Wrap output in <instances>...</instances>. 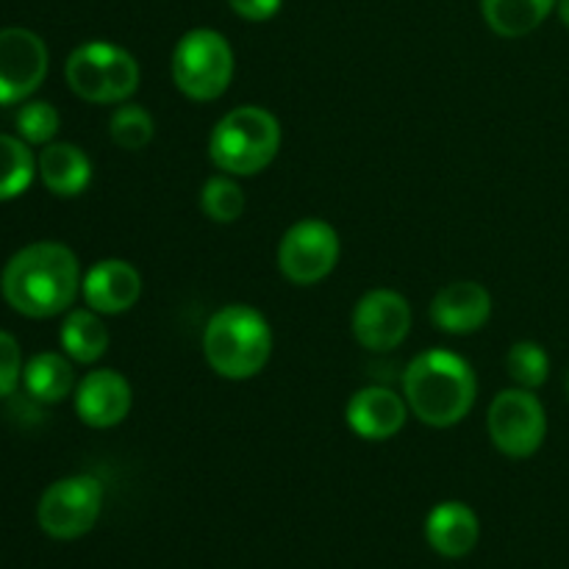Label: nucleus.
<instances>
[{"label":"nucleus","instance_id":"1","mask_svg":"<svg viewBox=\"0 0 569 569\" xmlns=\"http://www.w3.org/2000/svg\"><path fill=\"white\" fill-rule=\"evenodd\" d=\"M81 283V264L67 244L33 242L6 261L0 292L17 315L50 320L72 309Z\"/></svg>","mask_w":569,"mask_h":569},{"label":"nucleus","instance_id":"2","mask_svg":"<svg viewBox=\"0 0 569 569\" xmlns=\"http://www.w3.org/2000/svg\"><path fill=\"white\" fill-rule=\"evenodd\" d=\"M403 398L420 422L431 428H453L476 406L478 378L470 361L459 353L431 348L415 356L406 367Z\"/></svg>","mask_w":569,"mask_h":569},{"label":"nucleus","instance_id":"3","mask_svg":"<svg viewBox=\"0 0 569 569\" xmlns=\"http://www.w3.org/2000/svg\"><path fill=\"white\" fill-rule=\"evenodd\" d=\"M203 356L228 381H250L272 356V328L253 306L231 303L214 311L203 331Z\"/></svg>","mask_w":569,"mask_h":569},{"label":"nucleus","instance_id":"4","mask_svg":"<svg viewBox=\"0 0 569 569\" xmlns=\"http://www.w3.org/2000/svg\"><path fill=\"white\" fill-rule=\"evenodd\" d=\"M281 122L264 106H239L217 120L209 156L220 172L250 178L264 172L281 150Z\"/></svg>","mask_w":569,"mask_h":569},{"label":"nucleus","instance_id":"5","mask_svg":"<svg viewBox=\"0 0 569 569\" xmlns=\"http://www.w3.org/2000/svg\"><path fill=\"white\" fill-rule=\"evenodd\" d=\"M67 87L87 103H126L139 89V61L114 42H83L67 56Z\"/></svg>","mask_w":569,"mask_h":569},{"label":"nucleus","instance_id":"6","mask_svg":"<svg viewBox=\"0 0 569 569\" xmlns=\"http://www.w3.org/2000/svg\"><path fill=\"white\" fill-rule=\"evenodd\" d=\"M178 92L198 103L222 98L233 81V48L214 28H192L178 39L170 59Z\"/></svg>","mask_w":569,"mask_h":569},{"label":"nucleus","instance_id":"7","mask_svg":"<svg viewBox=\"0 0 569 569\" xmlns=\"http://www.w3.org/2000/svg\"><path fill=\"white\" fill-rule=\"evenodd\" d=\"M487 431L495 448L509 459H531L548 437V415L531 389H503L489 403Z\"/></svg>","mask_w":569,"mask_h":569},{"label":"nucleus","instance_id":"8","mask_svg":"<svg viewBox=\"0 0 569 569\" xmlns=\"http://www.w3.org/2000/svg\"><path fill=\"white\" fill-rule=\"evenodd\" d=\"M339 256L342 244L337 228L317 217H306L289 226L278 242V270L295 287H315L337 270Z\"/></svg>","mask_w":569,"mask_h":569},{"label":"nucleus","instance_id":"9","mask_svg":"<svg viewBox=\"0 0 569 569\" xmlns=\"http://www.w3.org/2000/svg\"><path fill=\"white\" fill-rule=\"evenodd\" d=\"M103 511V483L94 476H70L50 483L37 506V520L48 537L70 542L94 528Z\"/></svg>","mask_w":569,"mask_h":569},{"label":"nucleus","instance_id":"10","mask_svg":"<svg viewBox=\"0 0 569 569\" xmlns=\"http://www.w3.org/2000/svg\"><path fill=\"white\" fill-rule=\"evenodd\" d=\"M48 44L28 28H0V106L22 103L48 78Z\"/></svg>","mask_w":569,"mask_h":569},{"label":"nucleus","instance_id":"11","mask_svg":"<svg viewBox=\"0 0 569 569\" xmlns=\"http://www.w3.org/2000/svg\"><path fill=\"white\" fill-rule=\"evenodd\" d=\"M411 322H415V315L403 295L395 289H370L356 303L350 331L356 342L370 353H389L406 342Z\"/></svg>","mask_w":569,"mask_h":569},{"label":"nucleus","instance_id":"12","mask_svg":"<svg viewBox=\"0 0 569 569\" xmlns=\"http://www.w3.org/2000/svg\"><path fill=\"white\" fill-rule=\"evenodd\" d=\"M133 389L128 378L117 370H92L76 387V415L83 426L114 428L131 415Z\"/></svg>","mask_w":569,"mask_h":569},{"label":"nucleus","instance_id":"13","mask_svg":"<svg viewBox=\"0 0 569 569\" xmlns=\"http://www.w3.org/2000/svg\"><path fill=\"white\" fill-rule=\"evenodd\" d=\"M345 420L356 437L367 442H387L395 433L403 431L409 420V403L403 395L387 387H365L348 400Z\"/></svg>","mask_w":569,"mask_h":569},{"label":"nucleus","instance_id":"14","mask_svg":"<svg viewBox=\"0 0 569 569\" xmlns=\"http://www.w3.org/2000/svg\"><path fill=\"white\" fill-rule=\"evenodd\" d=\"M81 295L83 303L98 315H126L142 298V276L131 261L103 259L87 270Z\"/></svg>","mask_w":569,"mask_h":569},{"label":"nucleus","instance_id":"15","mask_svg":"<svg viewBox=\"0 0 569 569\" xmlns=\"http://www.w3.org/2000/svg\"><path fill=\"white\" fill-rule=\"evenodd\" d=\"M492 317V295L478 281H453L431 300V322L445 333L467 337L481 331Z\"/></svg>","mask_w":569,"mask_h":569},{"label":"nucleus","instance_id":"16","mask_svg":"<svg viewBox=\"0 0 569 569\" xmlns=\"http://www.w3.org/2000/svg\"><path fill=\"white\" fill-rule=\"evenodd\" d=\"M481 537V522L476 511L461 500H445L433 506L426 520V539L445 559H461L472 553Z\"/></svg>","mask_w":569,"mask_h":569},{"label":"nucleus","instance_id":"17","mask_svg":"<svg viewBox=\"0 0 569 569\" xmlns=\"http://www.w3.org/2000/svg\"><path fill=\"white\" fill-rule=\"evenodd\" d=\"M37 176L56 198H78L92 181V161L78 144L50 142L39 150Z\"/></svg>","mask_w":569,"mask_h":569},{"label":"nucleus","instance_id":"18","mask_svg":"<svg viewBox=\"0 0 569 569\" xmlns=\"http://www.w3.org/2000/svg\"><path fill=\"white\" fill-rule=\"evenodd\" d=\"M59 342L64 356H70L76 365H94L109 350V328H106L103 315L94 309H70L61 322Z\"/></svg>","mask_w":569,"mask_h":569},{"label":"nucleus","instance_id":"19","mask_svg":"<svg viewBox=\"0 0 569 569\" xmlns=\"http://www.w3.org/2000/svg\"><path fill=\"white\" fill-rule=\"evenodd\" d=\"M22 383H26L28 395L39 403H61L78 387L72 359L64 353H53V350H44V353H37L31 361H26Z\"/></svg>","mask_w":569,"mask_h":569},{"label":"nucleus","instance_id":"20","mask_svg":"<svg viewBox=\"0 0 569 569\" xmlns=\"http://www.w3.org/2000/svg\"><path fill=\"white\" fill-rule=\"evenodd\" d=\"M559 0H481V14L498 37L520 39L537 31Z\"/></svg>","mask_w":569,"mask_h":569},{"label":"nucleus","instance_id":"21","mask_svg":"<svg viewBox=\"0 0 569 569\" xmlns=\"http://www.w3.org/2000/svg\"><path fill=\"white\" fill-rule=\"evenodd\" d=\"M37 176V156L20 137L0 133V200H14L31 187Z\"/></svg>","mask_w":569,"mask_h":569},{"label":"nucleus","instance_id":"22","mask_svg":"<svg viewBox=\"0 0 569 569\" xmlns=\"http://www.w3.org/2000/svg\"><path fill=\"white\" fill-rule=\"evenodd\" d=\"M200 209L211 222H237L244 211V192L237 178L228 172H217L200 189Z\"/></svg>","mask_w":569,"mask_h":569},{"label":"nucleus","instance_id":"23","mask_svg":"<svg viewBox=\"0 0 569 569\" xmlns=\"http://www.w3.org/2000/svg\"><path fill=\"white\" fill-rule=\"evenodd\" d=\"M153 133L156 122L150 117V111L144 106L128 103V100L117 106L109 120V137L120 150H131V153L144 150L153 142Z\"/></svg>","mask_w":569,"mask_h":569},{"label":"nucleus","instance_id":"24","mask_svg":"<svg viewBox=\"0 0 569 569\" xmlns=\"http://www.w3.org/2000/svg\"><path fill=\"white\" fill-rule=\"evenodd\" d=\"M506 370H509L511 381L522 389H539L548 383L550 378V356L539 342L522 339V342L511 345L509 356H506Z\"/></svg>","mask_w":569,"mask_h":569},{"label":"nucleus","instance_id":"25","mask_svg":"<svg viewBox=\"0 0 569 569\" xmlns=\"http://www.w3.org/2000/svg\"><path fill=\"white\" fill-rule=\"evenodd\" d=\"M59 111L48 100H28L17 111V137L28 144H50L59 133Z\"/></svg>","mask_w":569,"mask_h":569},{"label":"nucleus","instance_id":"26","mask_svg":"<svg viewBox=\"0 0 569 569\" xmlns=\"http://www.w3.org/2000/svg\"><path fill=\"white\" fill-rule=\"evenodd\" d=\"M22 353L11 333L0 331V398L11 395L22 381Z\"/></svg>","mask_w":569,"mask_h":569},{"label":"nucleus","instance_id":"27","mask_svg":"<svg viewBox=\"0 0 569 569\" xmlns=\"http://www.w3.org/2000/svg\"><path fill=\"white\" fill-rule=\"evenodd\" d=\"M283 0H228L233 14H239L248 22H267L281 11Z\"/></svg>","mask_w":569,"mask_h":569},{"label":"nucleus","instance_id":"28","mask_svg":"<svg viewBox=\"0 0 569 569\" xmlns=\"http://www.w3.org/2000/svg\"><path fill=\"white\" fill-rule=\"evenodd\" d=\"M556 11H559L561 22L569 28V0H559V6H556Z\"/></svg>","mask_w":569,"mask_h":569},{"label":"nucleus","instance_id":"29","mask_svg":"<svg viewBox=\"0 0 569 569\" xmlns=\"http://www.w3.org/2000/svg\"><path fill=\"white\" fill-rule=\"evenodd\" d=\"M565 387H567V398H569V376H567V383H565Z\"/></svg>","mask_w":569,"mask_h":569}]
</instances>
